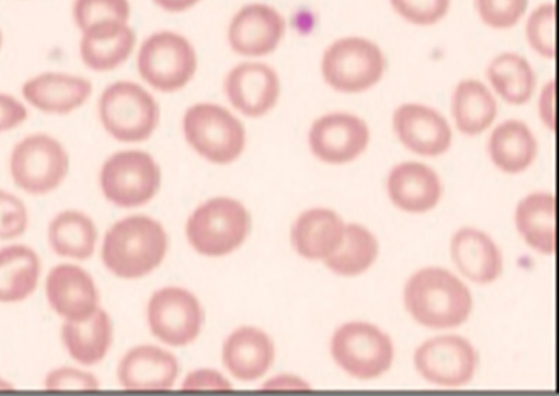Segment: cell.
<instances>
[{"label":"cell","mask_w":559,"mask_h":396,"mask_svg":"<svg viewBox=\"0 0 559 396\" xmlns=\"http://www.w3.org/2000/svg\"><path fill=\"white\" fill-rule=\"evenodd\" d=\"M31 214L26 203L12 191L0 189V242H15L28 232Z\"/></svg>","instance_id":"34"},{"label":"cell","mask_w":559,"mask_h":396,"mask_svg":"<svg viewBox=\"0 0 559 396\" xmlns=\"http://www.w3.org/2000/svg\"><path fill=\"white\" fill-rule=\"evenodd\" d=\"M41 279L43 261L36 249L17 241L0 248V305L28 301Z\"/></svg>","instance_id":"21"},{"label":"cell","mask_w":559,"mask_h":396,"mask_svg":"<svg viewBox=\"0 0 559 396\" xmlns=\"http://www.w3.org/2000/svg\"><path fill=\"white\" fill-rule=\"evenodd\" d=\"M3 46V33L2 29H0V49H2Z\"/></svg>","instance_id":"45"},{"label":"cell","mask_w":559,"mask_h":396,"mask_svg":"<svg viewBox=\"0 0 559 396\" xmlns=\"http://www.w3.org/2000/svg\"><path fill=\"white\" fill-rule=\"evenodd\" d=\"M406 309L419 325L433 329L462 326L469 319V289L449 271L427 268L414 275L405 289Z\"/></svg>","instance_id":"2"},{"label":"cell","mask_w":559,"mask_h":396,"mask_svg":"<svg viewBox=\"0 0 559 396\" xmlns=\"http://www.w3.org/2000/svg\"><path fill=\"white\" fill-rule=\"evenodd\" d=\"M13 388H15V386H13L12 382L5 380L3 375H0V392H11Z\"/></svg>","instance_id":"44"},{"label":"cell","mask_w":559,"mask_h":396,"mask_svg":"<svg viewBox=\"0 0 559 396\" xmlns=\"http://www.w3.org/2000/svg\"><path fill=\"white\" fill-rule=\"evenodd\" d=\"M265 391H308L309 386L299 379L292 375H281L278 379L269 381L264 386Z\"/></svg>","instance_id":"42"},{"label":"cell","mask_w":559,"mask_h":396,"mask_svg":"<svg viewBox=\"0 0 559 396\" xmlns=\"http://www.w3.org/2000/svg\"><path fill=\"white\" fill-rule=\"evenodd\" d=\"M45 296L52 312L63 322L88 320L102 308L94 277L72 263L58 264L49 271Z\"/></svg>","instance_id":"15"},{"label":"cell","mask_w":559,"mask_h":396,"mask_svg":"<svg viewBox=\"0 0 559 396\" xmlns=\"http://www.w3.org/2000/svg\"><path fill=\"white\" fill-rule=\"evenodd\" d=\"M556 7L543 4L532 12L525 33L531 48L544 58L556 57Z\"/></svg>","instance_id":"35"},{"label":"cell","mask_w":559,"mask_h":396,"mask_svg":"<svg viewBox=\"0 0 559 396\" xmlns=\"http://www.w3.org/2000/svg\"><path fill=\"white\" fill-rule=\"evenodd\" d=\"M182 388L183 391L194 392H225L231 391L233 386L219 372L202 369V371L190 373L186 382H183Z\"/></svg>","instance_id":"40"},{"label":"cell","mask_w":559,"mask_h":396,"mask_svg":"<svg viewBox=\"0 0 559 396\" xmlns=\"http://www.w3.org/2000/svg\"><path fill=\"white\" fill-rule=\"evenodd\" d=\"M399 15L414 25L437 24L450 10L451 0H391Z\"/></svg>","instance_id":"37"},{"label":"cell","mask_w":559,"mask_h":396,"mask_svg":"<svg viewBox=\"0 0 559 396\" xmlns=\"http://www.w3.org/2000/svg\"><path fill=\"white\" fill-rule=\"evenodd\" d=\"M308 141L319 160L346 164L364 154L370 142V130L357 116L332 113L312 124Z\"/></svg>","instance_id":"16"},{"label":"cell","mask_w":559,"mask_h":396,"mask_svg":"<svg viewBox=\"0 0 559 396\" xmlns=\"http://www.w3.org/2000/svg\"><path fill=\"white\" fill-rule=\"evenodd\" d=\"M414 361L426 381L447 388L468 385L478 365L475 349L459 336H442L425 343Z\"/></svg>","instance_id":"14"},{"label":"cell","mask_w":559,"mask_h":396,"mask_svg":"<svg viewBox=\"0 0 559 396\" xmlns=\"http://www.w3.org/2000/svg\"><path fill=\"white\" fill-rule=\"evenodd\" d=\"M70 171L64 145L45 132H35L19 141L10 154L9 173L22 193L44 196L61 188Z\"/></svg>","instance_id":"5"},{"label":"cell","mask_w":559,"mask_h":396,"mask_svg":"<svg viewBox=\"0 0 559 396\" xmlns=\"http://www.w3.org/2000/svg\"><path fill=\"white\" fill-rule=\"evenodd\" d=\"M223 364L235 379L255 381L273 365L275 348L269 336L254 327H241L223 346Z\"/></svg>","instance_id":"22"},{"label":"cell","mask_w":559,"mask_h":396,"mask_svg":"<svg viewBox=\"0 0 559 396\" xmlns=\"http://www.w3.org/2000/svg\"><path fill=\"white\" fill-rule=\"evenodd\" d=\"M457 129L465 135L481 134L491 127L498 115L495 96L481 82L466 79L456 87L452 100Z\"/></svg>","instance_id":"29"},{"label":"cell","mask_w":559,"mask_h":396,"mask_svg":"<svg viewBox=\"0 0 559 396\" xmlns=\"http://www.w3.org/2000/svg\"><path fill=\"white\" fill-rule=\"evenodd\" d=\"M530 0H476L479 17L495 29H509L521 22Z\"/></svg>","instance_id":"36"},{"label":"cell","mask_w":559,"mask_h":396,"mask_svg":"<svg viewBox=\"0 0 559 396\" xmlns=\"http://www.w3.org/2000/svg\"><path fill=\"white\" fill-rule=\"evenodd\" d=\"M251 216L238 201L215 197L197 208L187 224V236L195 250L206 256H223L245 243Z\"/></svg>","instance_id":"8"},{"label":"cell","mask_w":559,"mask_h":396,"mask_svg":"<svg viewBox=\"0 0 559 396\" xmlns=\"http://www.w3.org/2000/svg\"><path fill=\"white\" fill-rule=\"evenodd\" d=\"M23 98L33 109L49 116H69L84 107L94 94L90 79L68 72H44L26 81Z\"/></svg>","instance_id":"17"},{"label":"cell","mask_w":559,"mask_h":396,"mask_svg":"<svg viewBox=\"0 0 559 396\" xmlns=\"http://www.w3.org/2000/svg\"><path fill=\"white\" fill-rule=\"evenodd\" d=\"M345 224L331 209L314 208L301 214L293 228V243L309 261H325L337 252L345 237Z\"/></svg>","instance_id":"25"},{"label":"cell","mask_w":559,"mask_h":396,"mask_svg":"<svg viewBox=\"0 0 559 396\" xmlns=\"http://www.w3.org/2000/svg\"><path fill=\"white\" fill-rule=\"evenodd\" d=\"M182 131L190 147L210 163L231 164L246 149L245 124L219 104L192 105L183 116Z\"/></svg>","instance_id":"6"},{"label":"cell","mask_w":559,"mask_h":396,"mask_svg":"<svg viewBox=\"0 0 559 396\" xmlns=\"http://www.w3.org/2000/svg\"><path fill=\"white\" fill-rule=\"evenodd\" d=\"M46 236L51 252L64 260L87 261L96 252V224L81 211L66 209L52 217Z\"/></svg>","instance_id":"27"},{"label":"cell","mask_w":559,"mask_h":396,"mask_svg":"<svg viewBox=\"0 0 559 396\" xmlns=\"http://www.w3.org/2000/svg\"><path fill=\"white\" fill-rule=\"evenodd\" d=\"M332 355L347 374L358 380H374L390 371L393 346L379 328L366 323H348L334 334Z\"/></svg>","instance_id":"10"},{"label":"cell","mask_w":559,"mask_h":396,"mask_svg":"<svg viewBox=\"0 0 559 396\" xmlns=\"http://www.w3.org/2000/svg\"><path fill=\"white\" fill-rule=\"evenodd\" d=\"M516 226L531 248L542 254L556 252V200L554 195L535 194L519 204Z\"/></svg>","instance_id":"31"},{"label":"cell","mask_w":559,"mask_h":396,"mask_svg":"<svg viewBox=\"0 0 559 396\" xmlns=\"http://www.w3.org/2000/svg\"><path fill=\"white\" fill-rule=\"evenodd\" d=\"M175 356L155 346H138L124 353L117 368V380L124 391H169L179 377Z\"/></svg>","instance_id":"20"},{"label":"cell","mask_w":559,"mask_h":396,"mask_svg":"<svg viewBox=\"0 0 559 396\" xmlns=\"http://www.w3.org/2000/svg\"><path fill=\"white\" fill-rule=\"evenodd\" d=\"M114 322L103 308L82 322H62L61 340L70 358L82 367H95L114 345Z\"/></svg>","instance_id":"24"},{"label":"cell","mask_w":559,"mask_h":396,"mask_svg":"<svg viewBox=\"0 0 559 396\" xmlns=\"http://www.w3.org/2000/svg\"><path fill=\"white\" fill-rule=\"evenodd\" d=\"M162 184V170L147 152H117L104 163L100 188L105 200L120 208H138L153 201Z\"/></svg>","instance_id":"9"},{"label":"cell","mask_w":559,"mask_h":396,"mask_svg":"<svg viewBox=\"0 0 559 396\" xmlns=\"http://www.w3.org/2000/svg\"><path fill=\"white\" fill-rule=\"evenodd\" d=\"M492 163L506 173H521L537 155V142L527 124L508 121L492 132L489 141Z\"/></svg>","instance_id":"28"},{"label":"cell","mask_w":559,"mask_h":396,"mask_svg":"<svg viewBox=\"0 0 559 396\" xmlns=\"http://www.w3.org/2000/svg\"><path fill=\"white\" fill-rule=\"evenodd\" d=\"M394 131L406 148L414 154L437 157L449 151L452 131L437 110L419 104L400 107L393 117Z\"/></svg>","instance_id":"19"},{"label":"cell","mask_w":559,"mask_h":396,"mask_svg":"<svg viewBox=\"0 0 559 396\" xmlns=\"http://www.w3.org/2000/svg\"><path fill=\"white\" fill-rule=\"evenodd\" d=\"M28 120V108L19 98L0 94V135L16 130Z\"/></svg>","instance_id":"39"},{"label":"cell","mask_w":559,"mask_h":396,"mask_svg":"<svg viewBox=\"0 0 559 396\" xmlns=\"http://www.w3.org/2000/svg\"><path fill=\"white\" fill-rule=\"evenodd\" d=\"M451 253L457 268L472 281L489 284L502 274L501 252L490 237L479 230H460L453 237Z\"/></svg>","instance_id":"26"},{"label":"cell","mask_w":559,"mask_h":396,"mask_svg":"<svg viewBox=\"0 0 559 396\" xmlns=\"http://www.w3.org/2000/svg\"><path fill=\"white\" fill-rule=\"evenodd\" d=\"M379 247L374 237L360 226H347L344 241L337 252L324 262L329 269L342 276H357L366 273L378 259Z\"/></svg>","instance_id":"32"},{"label":"cell","mask_w":559,"mask_h":396,"mask_svg":"<svg viewBox=\"0 0 559 396\" xmlns=\"http://www.w3.org/2000/svg\"><path fill=\"white\" fill-rule=\"evenodd\" d=\"M489 82L506 103L522 105L535 94L537 79L532 65L516 52H502L486 71Z\"/></svg>","instance_id":"30"},{"label":"cell","mask_w":559,"mask_h":396,"mask_svg":"<svg viewBox=\"0 0 559 396\" xmlns=\"http://www.w3.org/2000/svg\"><path fill=\"white\" fill-rule=\"evenodd\" d=\"M223 91L240 115L260 118L271 113L277 105L281 79L271 64L259 59H246L228 70Z\"/></svg>","instance_id":"13"},{"label":"cell","mask_w":559,"mask_h":396,"mask_svg":"<svg viewBox=\"0 0 559 396\" xmlns=\"http://www.w3.org/2000/svg\"><path fill=\"white\" fill-rule=\"evenodd\" d=\"M153 2L164 12L179 15V13L193 10L202 0H153Z\"/></svg>","instance_id":"43"},{"label":"cell","mask_w":559,"mask_h":396,"mask_svg":"<svg viewBox=\"0 0 559 396\" xmlns=\"http://www.w3.org/2000/svg\"><path fill=\"white\" fill-rule=\"evenodd\" d=\"M48 392H94L100 388L95 374L72 367L52 369L44 379Z\"/></svg>","instance_id":"38"},{"label":"cell","mask_w":559,"mask_h":396,"mask_svg":"<svg viewBox=\"0 0 559 396\" xmlns=\"http://www.w3.org/2000/svg\"><path fill=\"white\" fill-rule=\"evenodd\" d=\"M286 35V20L273 5L248 3L234 13L227 26V44L234 55L260 59L273 55Z\"/></svg>","instance_id":"12"},{"label":"cell","mask_w":559,"mask_h":396,"mask_svg":"<svg viewBox=\"0 0 559 396\" xmlns=\"http://www.w3.org/2000/svg\"><path fill=\"white\" fill-rule=\"evenodd\" d=\"M555 103H556V91L555 83H548L547 87H544L540 97V116L542 120L549 129H555Z\"/></svg>","instance_id":"41"},{"label":"cell","mask_w":559,"mask_h":396,"mask_svg":"<svg viewBox=\"0 0 559 396\" xmlns=\"http://www.w3.org/2000/svg\"><path fill=\"white\" fill-rule=\"evenodd\" d=\"M388 193L399 208L406 213L423 214L437 207L442 197V184L436 171L426 165L406 163L391 171Z\"/></svg>","instance_id":"23"},{"label":"cell","mask_w":559,"mask_h":396,"mask_svg":"<svg viewBox=\"0 0 559 396\" xmlns=\"http://www.w3.org/2000/svg\"><path fill=\"white\" fill-rule=\"evenodd\" d=\"M130 16V0H75L72 5V19L81 32L104 22L129 23Z\"/></svg>","instance_id":"33"},{"label":"cell","mask_w":559,"mask_h":396,"mask_svg":"<svg viewBox=\"0 0 559 396\" xmlns=\"http://www.w3.org/2000/svg\"><path fill=\"white\" fill-rule=\"evenodd\" d=\"M81 33L79 55L82 62L100 74L120 69L136 50V33L129 23H98Z\"/></svg>","instance_id":"18"},{"label":"cell","mask_w":559,"mask_h":396,"mask_svg":"<svg viewBox=\"0 0 559 396\" xmlns=\"http://www.w3.org/2000/svg\"><path fill=\"white\" fill-rule=\"evenodd\" d=\"M199 64L192 41L176 31L151 33L136 50L138 74L147 87L160 94H176L187 88Z\"/></svg>","instance_id":"3"},{"label":"cell","mask_w":559,"mask_h":396,"mask_svg":"<svg viewBox=\"0 0 559 396\" xmlns=\"http://www.w3.org/2000/svg\"><path fill=\"white\" fill-rule=\"evenodd\" d=\"M102 127L117 142L142 143L160 123V107L142 84L118 81L103 91L97 105Z\"/></svg>","instance_id":"4"},{"label":"cell","mask_w":559,"mask_h":396,"mask_svg":"<svg viewBox=\"0 0 559 396\" xmlns=\"http://www.w3.org/2000/svg\"><path fill=\"white\" fill-rule=\"evenodd\" d=\"M147 322L155 338L166 345L189 346L201 333V303L187 289L170 287L157 290L147 305Z\"/></svg>","instance_id":"11"},{"label":"cell","mask_w":559,"mask_h":396,"mask_svg":"<svg viewBox=\"0 0 559 396\" xmlns=\"http://www.w3.org/2000/svg\"><path fill=\"white\" fill-rule=\"evenodd\" d=\"M385 69L384 52L364 37L340 38L328 46L321 58L322 77L341 94H360L372 88Z\"/></svg>","instance_id":"7"},{"label":"cell","mask_w":559,"mask_h":396,"mask_svg":"<svg viewBox=\"0 0 559 396\" xmlns=\"http://www.w3.org/2000/svg\"><path fill=\"white\" fill-rule=\"evenodd\" d=\"M167 252L168 237L162 224L134 215L115 223L105 233L102 260L109 273L135 280L159 267Z\"/></svg>","instance_id":"1"}]
</instances>
